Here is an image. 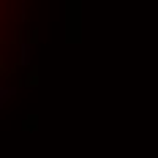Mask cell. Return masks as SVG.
<instances>
[{
	"label": "cell",
	"instance_id": "1",
	"mask_svg": "<svg viewBox=\"0 0 158 158\" xmlns=\"http://www.w3.org/2000/svg\"><path fill=\"white\" fill-rule=\"evenodd\" d=\"M22 63H30V55H27V47H22Z\"/></svg>",
	"mask_w": 158,
	"mask_h": 158
},
{
	"label": "cell",
	"instance_id": "2",
	"mask_svg": "<svg viewBox=\"0 0 158 158\" xmlns=\"http://www.w3.org/2000/svg\"><path fill=\"white\" fill-rule=\"evenodd\" d=\"M6 95H8V90H0V101H3V98H6Z\"/></svg>",
	"mask_w": 158,
	"mask_h": 158
}]
</instances>
